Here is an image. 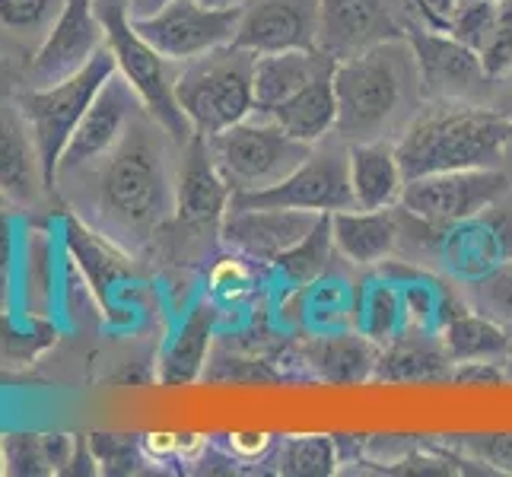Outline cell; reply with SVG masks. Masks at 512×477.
I'll return each instance as SVG.
<instances>
[{
    "instance_id": "31",
    "label": "cell",
    "mask_w": 512,
    "mask_h": 477,
    "mask_svg": "<svg viewBox=\"0 0 512 477\" xmlns=\"http://www.w3.org/2000/svg\"><path fill=\"white\" fill-rule=\"evenodd\" d=\"M334 252L338 249H334V236H331V214H322L319 223H315L293 249L277 255L271 264L284 274V280H290L293 287H306L328 268Z\"/></svg>"
},
{
    "instance_id": "42",
    "label": "cell",
    "mask_w": 512,
    "mask_h": 477,
    "mask_svg": "<svg viewBox=\"0 0 512 477\" xmlns=\"http://www.w3.org/2000/svg\"><path fill=\"white\" fill-rule=\"evenodd\" d=\"M455 7L458 0H417V16H423L430 29H446Z\"/></svg>"
},
{
    "instance_id": "41",
    "label": "cell",
    "mask_w": 512,
    "mask_h": 477,
    "mask_svg": "<svg viewBox=\"0 0 512 477\" xmlns=\"http://www.w3.org/2000/svg\"><path fill=\"white\" fill-rule=\"evenodd\" d=\"M506 360H471L455 363L449 382L455 385H503L506 382Z\"/></svg>"
},
{
    "instance_id": "26",
    "label": "cell",
    "mask_w": 512,
    "mask_h": 477,
    "mask_svg": "<svg viewBox=\"0 0 512 477\" xmlns=\"http://www.w3.org/2000/svg\"><path fill=\"white\" fill-rule=\"evenodd\" d=\"M331 77H334V70L331 74L315 77L296 96H290L287 102H280L271 112H261V115L277 121V125L284 128L290 137L319 147L325 137L334 134V125H338V99H334V80Z\"/></svg>"
},
{
    "instance_id": "3",
    "label": "cell",
    "mask_w": 512,
    "mask_h": 477,
    "mask_svg": "<svg viewBox=\"0 0 512 477\" xmlns=\"http://www.w3.org/2000/svg\"><path fill=\"white\" fill-rule=\"evenodd\" d=\"M99 204L125 233L147 236L175 217V185L169 182L163 147L147 125H131L125 140L105 156Z\"/></svg>"
},
{
    "instance_id": "49",
    "label": "cell",
    "mask_w": 512,
    "mask_h": 477,
    "mask_svg": "<svg viewBox=\"0 0 512 477\" xmlns=\"http://www.w3.org/2000/svg\"><path fill=\"white\" fill-rule=\"evenodd\" d=\"M506 115H509V121H512V102H509V109H506Z\"/></svg>"
},
{
    "instance_id": "19",
    "label": "cell",
    "mask_w": 512,
    "mask_h": 477,
    "mask_svg": "<svg viewBox=\"0 0 512 477\" xmlns=\"http://www.w3.org/2000/svg\"><path fill=\"white\" fill-rule=\"evenodd\" d=\"M45 185L42 159L20 105H0V201L29 207Z\"/></svg>"
},
{
    "instance_id": "43",
    "label": "cell",
    "mask_w": 512,
    "mask_h": 477,
    "mask_svg": "<svg viewBox=\"0 0 512 477\" xmlns=\"http://www.w3.org/2000/svg\"><path fill=\"white\" fill-rule=\"evenodd\" d=\"M140 455L147 458H156V462H163L169 455H179V436L172 433H150L140 439Z\"/></svg>"
},
{
    "instance_id": "38",
    "label": "cell",
    "mask_w": 512,
    "mask_h": 477,
    "mask_svg": "<svg viewBox=\"0 0 512 477\" xmlns=\"http://www.w3.org/2000/svg\"><path fill=\"white\" fill-rule=\"evenodd\" d=\"M64 0H0V26L26 32L45 26L61 10Z\"/></svg>"
},
{
    "instance_id": "6",
    "label": "cell",
    "mask_w": 512,
    "mask_h": 477,
    "mask_svg": "<svg viewBox=\"0 0 512 477\" xmlns=\"http://www.w3.org/2000/svg\"><path fill=\"white\" fill-rule=\"evenodd\" d=\"M115 70H118L115 55L109 51V45H102L77 74H70L58 83H48V86H32V90L20 96V109L29 121L35 147H39L48 188H55L58 182V166H61L67 140L74 137L86 109L93 105L96 93Z\"/></svg>"
},
{
    "instance_id": "25",
    "label": "cell",
    "mask_w": 512,
    "mask_h": 477,
    "mask_svg": "<svg viewBox=\"0 0 512 477\" xmlns=\"http://www.w3.org/2000/svg\"><path fill=\"white\" fill-rule=\"evenodd\" d=\"M58 242L48 229H26L16 261L20 306L29 318H51L58 299Z\"/></svg>"
},
{
    "instance_id": "44",
    "label": "cell",
    "mask_w": 512,
    "mask_h": 477,
    "mask_svg": "<svg viewBox=\"0 0 512 477\" xmlns=\"http://www.w3.org/2000/svg\"><path fill=\"white\" fill-rule=\"evenodd\" d=\"M268 446H271L268 433H233L229 436V449H233L239 458H258V455H264Z\"/></svg>"
},
{
    "instance_id": "13",
    "label": "cell",
    "mask_w": 512,
    "mask_h": 477,
    "mask_svg": "<svg viewBox=\"0 0 512 477\" xmlns=\"http://www.w3.org/2000/svg\"><path fill=\"white\" fill-rule=\"evenodd\" d=\"M140 109H144V105H140L137 93L131 90V83L115 70V74L105 80L102 90L96 93L93 105L86 109L74 137L67 140L58 175L77 172L83 166L96 163V159L109 156L121 140H125L128 128L134 125V115Z\"/></svg>"
},
{
    "instance_id": "39",
    "label": "cell",
    "mask_w": 512,
    "mask_h": 477,
    "mask_svg": "<svg viewBox=\"0 0 512 477\" xmlns=\"http://www.w3.org/2000/svg\"><path fill=\"white\" fill-rule=\"evenodd\" d=\"M16 261H20V226L13 220V210L7 201H0V306L13 287Z\"/></svg>"
},
{
    "instance_id": "17",
    "label": "cell",
    "mask_w": 512,
    "mask_h": 477,
    "mask_svg": "<svg viewBox=\"0 0 512 477\" xmlns=\"http://www.w3.org/2000/svg\"><path fill=\"white\" fill-rule=\"evenodd\" d=\"M322 214L287 207H236L229 204L220 223V239L229 252L249 261H274L303 239Z\"/></svg>"
},
{
    "instance_id": "29",
    "label": "cell",
    "mask_w": 512,
    "mask_h": 477,
    "mask_svg": "<svg viewBox=\"0 0 512 477\" xmlns=\"http://www.w3.org/2000/svg\"><path fill=\"white\" fill-rule=\"evenodd\" d=\"M64 249H67V258L80 268L90 290L99 296V306L105 312H115L112 290L118 280L128 274L125 258H121L109 242L96 239V233H90V229L80 226L77 220L64 223Z\"/></svg>"
},
{
    "instance_id": "23",
    "label": "cell",
    "mask_w": 512,
    "mask_h": 477,
    "mask_svg": "<svg viewBox=\"0 0 512 477\" xmlns=\"http://www.w3.org/2000/svg\"><path fill=\"white\" fill-rule=\"evenodd\" d=\"M214 331H217V306L210 303V299H201V303H194L188 309L179 331L172 334V341L163 350L160 382L166 388L191 385L204 376V369L210 363Z\"/></svg>"
},
{
    "instance_id": "34",
    "label": "cell",
    "mask_w": 512,
    "mask_h": 477,
    "mask_svg": "<svg viewBox=\"0 0 512 477\" xmlns=\"http://www.w3.org/2000/svg\"><path fill=\"white\" fill-rule=\"evenodd\" d=\"M493 16H497V0H458L446 32L481 55V48L487 45V35L493 29Z\"/></svg>"
},
{
    "instance_id": "24",
    "label": "cell",
    "mask_w": 512,
    "mask_h": 477,
    "mask_svg": "<svg viewBox=\"0 0 512 477\" xmlns=\"http://www.w3.org/2000/svg\"><path fill=\"white\" fill-rule=\"evenodd\" d=\"M338 61L325 51H271L255 58V112H271L274 105L287 102L315 77L331 74Z\"/></svg>"
},
{
    "instance_id": "48",
    "label": "cell",
    "mask_w": 512,
    "mask_h": 477,
    "mask_svg": "<svg viewBox=\"0 0 512 477\" xmlns=\"http://www.w3.org/2000/svg\"><path fill=\"white\" fill-rule=\"evenodd\" d=\"M503 366H506V382H512V353L506 357V363H503Z\"/></svg>"
},
{
    "instance_id": "7",
    "label": "cell",
    "mask_w": 512,
    "mask_h": 477,
    "mask_svg": "<svg viewBox=\"0 0 512 477\" xmlns=\"http://www.w3.org/2000/svg\"><path fill=\"white\" fill-rule=\"evenodd\" d=\"M207 144L233 194L277 185L315 150L312 144L290 137L261 112H252L239 125L207 137Z\"/></svg>"
},
{
    "instance_id": "15",
    "label": "cell",
    "mask_w": 512,
    "mask_h": 477,
    "mask_svg": "<svg viewBox=\"0 0 512 477\" xmlns=\"http://www.w3.org/2000/svg\"><path fill=\"white\" fill-rule=\"evenodd\" d=\"M229 201L233 188L223 179L207 137L191 134L182 144V166L175 175V220L194 233L220 229Z\"/></svg>"
},
{
    "instance_id": "20",
    "label": "cell",
    "mask_w": 512,
    "mask_h": 477,
    "mask_svg": "<svg viewBox=\"0 0 512 477\" xmlns=\"http://www.w3.org/2000/svg\"><path fill=\"white\" fill-rule=\"evenodd\" d=\"M331 236L341 258L353 264H382L395 255L404 236V210H338L331 214Z\"/></svg>"
},
{
    "instance_id": "46",
    "label": "cell",
    "mask_w": 512,
    "mask_h": 477,
    "mask_svg": "<svg viewBox=\"0 0 512 477\" xmlns=\"http://www.w3.org/2000/svg\"><path fill=\"white\" fill-rule=\"evenodd\" d=\"M198 4L210 10H242L245 4H252V0H198Z\"/></svg>"
},
{
    "instance_id": "45",
    "label": "cell",
    "mask_w": 512,
    "mask_h": 477,
    "mask_svg": "<svg viewBox=\"0 0 512 477\" xmlns=\"http://www.w3.org/2000/svg\"><path fill=\"white\" fill-rule=\"evenodd\" d=\"M166 4H172V0H128V13H131V20H140V16L163 10Z\"/></svg>"
},
{
    "instance_id": "1",
    "label": "cell",
    "mask_w": 512,
    "mask_h": 477,
    "mask_svg": "<svg viewBox=\"0 0 512 477\" xmlns=\"http://www.w3.org/2000/svg\"><path fill=\"white\" fill-rule=\"evenodd\" d=\"M334 99H338V134L344 144L382 140V134L398 121L404 102L417 83V67L408 39L385 42L344 58L334 67ZM420 90V83H417Z\"/></svg>"
},
{
    "instance_id": "21",
    "label": "cell",
    "mask_w": 512,
    "mask_h": 477,
    "mask_svg": "<svg viewBox=\"0 0 512 477\" xmlns=\"http://www.w3.org/2000/svg\"><path fill=\"white\" fill-rule=\"evenodd\" d=\"M347 169H350L353 207L388 210L401 204L404 182L408 179L401 172L395 144H385V140L347 144Z\"/></svg>"
},
{
    "instance_id": "16",
    "label": "cell",
    "mask_w": 512,
    "mask_h": 477,
    "mask_svg": "<svg viewBox=\"0 0 512 477\" xmlns=\"http://www.w3.org/2000/svg\"><path fill=\"white\" fill-rule=\"evenodd\" d=\"M105 45V29L96 16V0H64L45 42L32 58V80L39 86L58 83L90 61Z\"/></svg>"
},
{
    "instance_id": "33",
    "label": "cell",
    "mask_w": 512,
    "mask_h": 477,
    "mask_svg": "<svg viewBox=\"0 0 512 477\" xmlns=\"http://www.w3.org/2000/svg\"><path fill=\"white\" fill-rule=\"evenodd\" d=\"M4 439V458H7V474L20 477H39V474H55V458L48 449V436L35 433H7Z\"/></svg>"
},
{
    "instance_id": "12",
    "label": "cell",
    "mask_w": 512,
    "mask_h": 477,
    "mask_svg": "<svg viewBox=\"0 0 512 477\" xmlns=\"http://www.w3.org/2000/svg\"><path fill=\"white\" fill-rule=\"evenodd\" d=\"M395 4L398 0H322L319 51L344 61L376 45L408 39L411 29L398 20Z\"/></svg>"
},
{
    "instance_id": "18",
    "label": "cell",
    "mask_w": 512,
    "mask_h": 477,
    "mask_svg": "<svg viewBox=\"0 0 512 477\" xmlns=\"http://www.w3.org/2000/svg\"><path fill=\"white\" fill-rule=\"evenodd\" d=\"M436 249L455 277L474 284V280L487 277L493 268H500L503 261L512 258V223L487 220V214L452 223L439 233Z\"/></svg>"
},
{
    "instance_id": "5",
    "label": "cell",
    "mask_w": 512,
    "mask_h": 477,
    "mask_svg": "<svg viewBox=\"0 0 512 477\" xmlns=\"http://www.w3.org/2000/svg\"><path fill=\"white\" fill-rule=\"evenodd\" d=\"M96 16L105 29V45L115 55L118 74L131 83L144 112L156 128H163L175 144H185L194 134L188 118L175 99V74H169V64L144 35L131 23L128 0H96Z\"/></svg>"
},
{
    "instance_id": "14",
    "label": "cell",
    "mask_w": 512,
    "mask_h": 477,
    "mask_svg": "<svg viewBox=\"0 0 512 477\" xmlns=\"http://www.w3.org/2000/svg\"><path fill=\"white\" fill-rule=\"evenodd\" d=\"M322 0H252L242 7L233 45L255 55L319 48Z\"/></svg>"
},
{
    "instance_id": "4",
    "label": "cell",
    "mask_w": 512,
    "mask_h": 477,
    "mask_svg": "<svg viewBox=\"0 0 512 477\" xmlns=\"http://www.w3.org/2000/svg\"><path fill=\"white\" fill-rule=\"evenodd\" d=\"M255 51L223 45L182 64L175 99L194 134L214 137L255 112Z\"/></svg>"
},
{
    "instance_id": "27",
    "label": "cell",
    "mask_w": 512,
    "mask_h": 477,
    "mask_svg": "<svg viewBox=\"0 0 512 477\" xmlns=\"http://www.w3.org/2000/svg\"><path fill=\"white\" fill-rule=\"evenodd\" d=\"M439 344L449 353L452 363L471 360H506L512 353L509 328L484 312H452L439 328Z\"/></svg>"
},
{
    "instance_id": "36",
    "label": "cell",
    "mask_w": 512,
    "mask_h": 477,
    "mask_svg": "<svg viewBox=\"0 0 512 477\" xmlns=\"http://www.w3.org/2000/svg\"><path fill=\"white\" fill-rule=\"evenodd\" d=\"M474 296H478V312L497 318L500 325H512V258L493 268L487 277L474 280Z\"/></svg>"
},
{
    "instance_id": "10",
    "label": "cell",
    "mask_w": 512,
    "mask_h": 477,
    "mask_svg": "<svg viewBox=\"0 0 512 477\" xmlns=\"http://www.w3.org/2000/svg\"><path fill=\"white\" fill-rule=\"evenodd\" d=\"M242 10H210L198 0H172L163 10L131 20L134 29L172 64H185L236 39Z\"/></svg>"
},
{
    "instance_id": "22",
    "label": "cell",
    "mask_w": 512,
    "mask_h": 477,
    "mask_svg": "<svg viewBox=\"0 0 512 477\" xmlns=\"http://www.w3.org/2000/svg\"><path fill=\"white\" fill-rule=\"evenodd\" d=\"M382 344L366 338L363 331H328L306 344V363L322 382L360 385L373 382Z\"/></svg>"
},
{
    "instance_id": "32",
    "label": "cell",
    "mask_w": 512,
    "mask_h": 477,
    "mask_svg": "<svg viewBox=\"0 0 512 477\" xmlns=\"http://www.w3.org/2000/svg\"><path fill=\"white\" fill-rule=\"evenodd\" d=\"M277 471L287 477H328L338 471V439L325 433L287 436L280 443Z\"/></svg>"
},
{
    "instance_id": "37",
    "label": "cell",
    "mask_w": 512,
    "mask_h": 477,
    "mask_svg": "<svg viewBox=\"0 0 512 477\" xmlns=\"http://www.w3.org/2000/svg\"><path fill=\"white\" fill-rule=\"evenodd\" d=\"M458 449L465 455H471L474 462L500 471V474H512V433H478V436H458Z\"/></svg>"
},
{
    "instance_id": "8",
    "label": "cell",
    "mask_w": 512,
    "mask_h": 477,
    "mask_svg": "<svg viewBox=\"0 0 512 477\" xmlns=\"http://www.w3.org/2000/svg\"><path fill=\"white\" fill-rule=\"evenodd\" d=\"M512 191L509 175L490 169H452L404 182L401 207L433 226H452L484 217Z\"/></svg>"
},
{
    "instance_id": "50",
    "label": "cell",
    "mask_w": 512,
    "mask_h": 477,
    "mask_svg": "<svg viewBox=\"0 0 512 477\" xmlns=\"http://www.w3.org/2000/svg\"><path fill=\"white\" fill-rule=\"evenodd\" d=\"M411 7H414V13H417V0H411Z\"/></svg>"
},
{
    "instance_id": "2",
    "label": "cell",
    "mask_w": 512,
    "mask_h": 477,
    "mask_svg": "<svg viewBox=\"0 0 512 477\" xmlns=\"http://www.w3.org/2000/svg\"><path fill=\"white\" fill-rule=\"evenodd\" d=\"M512 140V121L506 112H490L481 105L430 112L411 121L398 137L395 153L404 179H420L452 169H490Z\"/></svg>"
},
{
    "instance_id": "11",
    "label": "cell",
    "mask_w": 512,
    "mask_h": 477,
    "mask_svg": "<svg viewBox=\"0 0 512 477\" xmlns=\"http://www.w3.org/2000/svg\"><path fill=\"white\" fill-rule=\"evenodd\" d=\"M408 45L417 67L420 96L427 99H468L490 83L484 61L474 48L458 42L446 29H411Z\"/></svg>"
},
{
    "instance_id": "28",
    "label": "cell",
    "mask_w": 512,
    "mask_h": 477,
    "mask_svg": "<svg viewBox=\"0 0 512 477\" xmlns=\"http://www.w3.org/2000/svg\"><path fill=\"white\" fill-rule=\"evenodd\" d=\"M427 334H401L379 353L376 382H449L452 360L443 344H427Z\"/></svg>"
},
{
    "instance_id": "9",
    "label": "cell",
    "mask_w": 512,
    "mask_h": 477,
    "mask_svg": "<svg viewBox=\"0 0 512 477\" xmlns=\"http://www.w3.org/2000/svg\"><path fill=\"white\" fill-rule=\"evenodd\" d=\"M236 207H287V210H312V214H338L353 207L347 150L315 147L287 179L258 191L233 194Z\"/></svg>"
},
{
    "instance_id": "35",
    "label": "cell",
    "mask_w": 512,
    "mask_h": 477,
    "mask_svg": "<svg viewBox=\"0 0 512 477\" xmlns=\"http://www.w3.org/2000/svg\"><path fill=\"white\" fill-rule=\"evenodd\" d=\"M481 61L490 80H503L512 74V0H497V16L481 48Z\"/></svg>"
},
{
    "instance_id": "47",
    "label": "cell",
    "mask_w": 512,
    "mask_h": 477,
    "mask_svg": "<svg viewBox=\"0 0 512 477\" xmlns=\"http://www.w3.org/2000/svg\"><path fill=\"white\" fill-rule=\"evenodd\" d=\"M7 474V458H4V439H0V477Z\"/></svg>"
},
{
    "instance_id": "40",
    "label": "cell",
    "mask_w": 512,
    "mask_h": 477,
    "mask_svg": "<svg viewBox=\"0 0 512 477\" xmlns=\"http://www.w3.org/2000/svg\"><path fill=\"white\" fill-rule=\"evenodd\" d=\"M90 452L93 462L102 465L105 471H118L115 465H121V471H131L140 443H134V436H93Z\"/></svg>"
},
{
    "instance_id": "30",
    "label": "cell",
    "mask_w": 512,
    "mask_h": 477,
    "mask_svg": "<svg viewBox=\"0 0 512 477\" xmlns=\"http://www.w3.org/2000/svg\"><path fill=\"white\" fill-rule=\"evenodd\" d=\"M357 331H363L366 338H373L376 344H392L404 334V309H401V293L392 277L382 271V277L366 280L357 290Z\"/></svg>"
}]
</instances>
